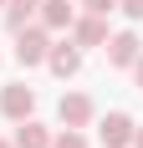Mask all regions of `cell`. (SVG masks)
<instances>
[{
  "label": "cell",
  "mask_w": 143,
  "mask_h": 148,
  "mask_svg": "<svg viewBox=\"0 0 143 148\" xmlns=\"http://www.w3.org/2000/svg\"><path fill=\"white\" fill-rule=\"evenodd\" d=\"M46 51H51V31L46 26H21L15 31V61L21 66H41Z\"/></svg>",
  "instance_id": "6da1fadb"
},
{
  "label": "cell",
  "mask_w": 143,
  "mask_h": 148,
  "mask_svg": "<svg viewBox=\"0 0 143 148\" xmlns=\"http://www.w3.org/2000/svg\"><path fill=\"white\" fill-rule=\"evenodd\" d=\"M92 97L87 92H61V102H56V118H61V128H87L92 123Z\"/></svg>",
  "instance_id": "7a4b0ae2"
},
{
  "label": "cell",
  "mask_w": 143,
  "mask_h": 148,
  "mask_svg": "<svg viewBox=\"0 0 143 148\" xmlns=\"http://www.w3.org/2000/svg\"><path fill=\"white\" fill-rule=\"evenodd\" d=\"M133 128H138V123H133L128 112H107V118L97 123V138H102V148H133Z\"/></svg>",
  "instance_id": "3957f363"
},
{
  "label": "cell",
  "mask_w": 143,
  "mask_h": 148,
  "mask_svg": "<svg viewBox=\"0 0 143 148\" xmlns=\"http://www.w3.org/2000/svg\"><path fill=\"white\" fill-rule=\"evenodd\" d=\"M0 112H5L10 123H21V118H31V112H36V92H31L26 82H10V87L0 92Z\"/></svg>",
  "instance_id": "277c9868"
},
{
  "label": "cell",
  "mask_w": 143,
  "mask_h": 148,
  "mask_svg": "<svg viewBox=\"0 0 143 148\" xmlns=\"http://www.w3.org/2000/svg\"><path fill=\"white\" fill-rule=\"evenodd\" d=\"M46 66H51L61 82H67V77H77V72H82V46H77V41H51Z\"/></svg>",
  "instance_id": "5b68a950"
},
{
  "label": "cell",
  "mask_w": 143,
  "mask_h": 148,
  "mask_svg": "<svg viewBox=\"0 0 143 148\" xmlns=\"http://www.w3.org/2000/svg\"><path fill=\"white\" fill-rule=\"evenodd\" d=\"M102 51H107V66H133L143 51V41L133 36V31H118V36H107L102 41Z\"/></svg>",
  "instance_id": "8992f818"
},
{
  "label": "cell",
  "mask_w": 143,
  "mask_h": 148,
  "mask_svg": "<svg viewBox=\"0 0 143 148\" xmlns=\"http://www.w3.org/2000/svg\"><path fill=\"white\" fill-rule=\"evenodd\" d=\"M72 41L77 46H102L107 41V15H77V21H72Z\"/></svg>",
  "instance_id": "52a82bcc"
},
{
  "label": "cell",
  "mask_w": 143,
  "mask_h": 148,
  "mask_svg": "<svg viewBox=\"0 0 143 148\" xmlns=\"http://www.w3.org/2000/svg\"><path fill=\"white\" fill-rule=\"evenodd\" d=\"M36 15H41V26H46V31H72L77 5H72V0H41V5H36Z\"/></svg>",
  "instance_id": "ba28073f"
},
{
  "label": "cell",
  "mask_w": 143,
  "mask_h": 148,
  "mask_svg": "<svg viewBox=\"0 0 143 148\" xmlns=\"http://www.w3.org/2000/svg\"><path fill=\"white\" fill-rule=\"evenodd\" d=\"M10 143H15V148H51V128H46V123H36V118H21Z\"/></svg>",
  "instance_id": "9c48e42d"
},
{
  "label": "cell",
  "mask_w": 143,
  "mask_h": 148,
  "mask_svg": "<svg viewBox=\"0 0 143 148\" xmlns=\"http://www.w3.org/2000/svg\"><path fill=\"white\" fill-rule=\"evenodd\" d=\"M36 5H41V0H5V5H0V10H5V26H10V31L31 26V15H36Z\"/></svg>",
  "instance_id": "30bf717a"
},
{
  "label": "cell",
  "mask_w": 143,
  "mask_h": 148,
  "mask_svg": "<svg viewBox=\"0 0 143 148\" xmlns=\"http://www.w3.org/2000/svg\"><path fill=\"white\" fill-rule=\"evenodd\" d=\"M51 148H87V138H82V128H61L51 138Z\"/></svg>",
  "instance_id": "8fae6325"
},
{
  "label": "cell",
  "mask_w": 143,
  "mask_h": 148,
  "mask_svg": "<svg viewBox=\"0 0 143 148\" xmlns=\"http://www.w3.org/2000/svg\"><path fill=\"white\" fill-rule=\"evenodd\" d=\"M82 10H92V15H113L118 0H82Z\"/></svg>",
  "instance_id": "7c38bea8"
},
{
  "label": "cell",
  "mask_w": 143,
  "mask_h": 148,
  "mask_svg": "<svg viewBox=\"0 0 143 148\" xmlns=\"http://www.w3.org/2000/svg\"><path fill=\"white\" fill-rule=\"evenodd\" d=\"M118 10L128 15V21H143V0H118Z\"/></svg>",
  "instance_id": "4fadbf2b"
},
{
  "label": "cell",
  "mask_w": 143,
  "mask_h": 148,
  "mask_svg": "<svg viewBox=\"0 0 143 148\" xmlns=\"http://www.w3.org/2000/svg\"><path fill=\"white\" fill-rule=\"evenodd\" d=\"M133 77H138V87H143V51H138V61H133Z\"/></svg>",
  "instance_id": "5bb4252c"
},
{
  "label": "cell",
  "mask_w": 143,
  "mask_h": 148,
  "mask_svg": "<svg viewBox=\"0 0 143 148\" xmlns=\"http://www.w3.org/2000/svg\"><path fill=\"white\" fill-rule=\"evenodd\" d=\"M133 148H143V128H133Z\"/></svg>",
  "instance_id": "9a60e30c"
},
{
  "label": "cell",
  "mask_w": 143,
  "mask_h": 148,
  "mask_svg": "<svg viewBox=\"0 0 143 148\" xmlns=\"http://www.w3.org/2000/svg\"><path fill=\"white\" fill-rule=\"evenodd\" d=\"M0 148H15V143H10V138H0Z\"/></svg>",
  "instance_id": "2e32d148"
},
{
  "label": "cell",
  "mask_w": 143,
  "mask_h": 148,
  "mask_svg": "<svg viewBox=\"0 0 143 148\" xmlns=\"http://www.w3.org/2000/svg\"><path fill=\"white\" fill-rule=\"evenodd\" d=\"M0 5H5V0H0Z\"/></svg>",
  "instance_id": "e0dca14e"
}]
</instances>
